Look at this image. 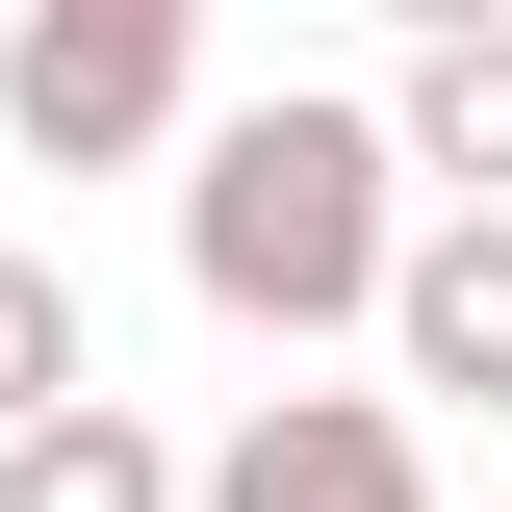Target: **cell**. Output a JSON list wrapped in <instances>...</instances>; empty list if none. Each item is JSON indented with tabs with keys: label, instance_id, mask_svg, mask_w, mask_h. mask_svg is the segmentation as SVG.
<instances>
[{
	"label": "cell",
	"instance_id": "1",
	"mask_svg": "<svg viewBox=\"0 0 512 512\" xmlns=\"http://www.w3.org/2000/svg\"><path fill=\"white\" fill-rule=\"evenodd\" d=\"M410 154H384V103H231L205 128V180H180V282L231 333H359L384 308V231H410Z\"/></svg>",
	"mask_w": 512,
	"mask_h": 512
},
{
	"label": "cell",
	"instance_id": "2",
	"mask_svg": "<svg viewBox=\"0 0 512 512\" xmlns=\"http://www.w3.org/2000/svg\"><path fill=\"white\" fill-rule=\"evenodd\" d=\"M205 103V0H26L0 26V154L26 180H128Z\"/></svg>",
	"mask_w": 512,
	"mask_h": 512
},
{
	"label": "cell",
	"instance_id": "3",
	"mask_svg": "<svg viewBox=\"0 0 512 512\" xmlns=\"http://www.w3.org/2000/svg\"><path fill=\"white\" fill-rule=\"evenodd\" d=\"M180 512H436V461H410L384 384H256L231 436L180 461Z\"/></svg>",
	"mask_w": 512,
	"mask_h": 512
},
{
	"label": "cell",
	"instance_id": "4",
	"mask_svg": "<svg viewBox=\"0 0 512 512\" xmlns=\"http://www.w3.org/2000/svg\"><path fill=\"white\" fill-rule=\"evenodd\" d=\"M384 359L436 384V410H512V205H436V231H384Z\"/></svg>",
	"mask_w": 512,
	"mask_h": 512
},
{
	"label": "cell",
	"instance_id": "5",
	"mask_svg": "<svg viewBox=\"0 0 512 512\" xmlns=\"http://www.w3.org/2000/svg\"><path fill=\"white\" fill-rule=\"evenodd\" d=\"M0 512H180V436L103 410V384H52V410H0Z\"/></svg>",
	"mask_w": 512,
	"mask_h": 512
},
{
	"label": "cell",
	"instance_id": "6",
	"mask_svg": "<svg viewBox=\"0 0 512 512\" xmlns=\"http://www.w3.org/2000/svg\"><path fill=\"white\" fill-rule=\"evenodd\" d=\"M384 154L436 205H512V26H410V103H384Z\"/></svg>",
	"mask_w": 512,
	"mask_h": 512
},
{
	"label": "cell",
	"instance_id": "7",
	"mask_svg": "<svg viewBox=\"0 0 512 512\" xmlns=\"http://www.w3.org/2000/svg\"><path fill=\"white\" fill-rule=\"evenodd\" d=\"M52 384H103V333H77L52 256H0V410H52Z\"/></svg>",
	"mask_w": 512,
	"mask_h": 512
},
{
	"label": "cell",
	"instance_id": "8",
	"mask_svg": "<svg viewBox=\"0 0 512 512\" xmlns=\"http://www.w3.org/2000/svg\"><path fill=\"white\" fill-rule=\"evenodd\" d=\"M384 26H512V0H384Z\"/></svg>",
	"mask_w": 512,
	"mask_h": 512
}]
</instances>
